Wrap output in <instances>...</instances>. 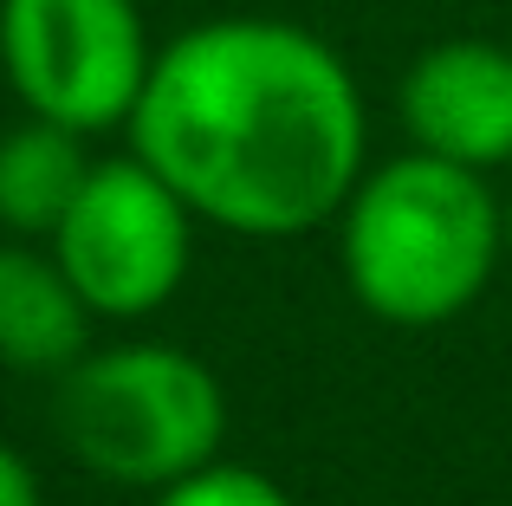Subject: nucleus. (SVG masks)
<instances>
[{
	"mask_svg": "<svg viewBox=\"0 0 512 506\" xmlns=\"http://www.w3.org/2000/svg\"><path fill=\"white\" fill-rule=\"evenodd\" d=\"M130 150L201 221L253 241L312 234L363 176L357 78L292 20H201L156 52Z\"/></svg>",
	"mask_w": 512,
	"mask_h": 506,
	"instance_id": "1",
	"label": "nucleus"
},
{
	"mask_svg": "<svg viewBox=\"0 0 512 506\" xmlns=\"http://www.w3.org/2000/svg\"><path fill=\"white\" fill-rule=\"evenodd\" d=\"M338 260L344 286L383 325H448L487 292L506 253V208L448 156L409 150L383 169H363L344 195Z\"/></svg>",
	"mask_w": 512,
	"mask_h": 506,
	"instance_id": "2",
	"label": "nucleus"
},
{
	"mask_svg": "<svg viewBox=\"0 0 512 506\" xmlns=\"http://www.w3.org/2000/svg\"><path fill=\"white\" fill-rule=\"evenodd\" d=\"M52 416L91 474L117 487H169L221 455L227 396L221 377L175 344H111L65 364Z\"/></svg>",
	"mask_w": 512,
	"mask_h": 506,
	"instance_id": "3",
	"label": "nucleus"
},
{
	"mask_svg": "<svg viewBox=\"0 0 512 506\" xmlns=\"http://www.w3.org/2000/svg\"><path fill=\"white\" fill-rule=\"evenodd\" d=\"M0 65L33 117L91 137L130 124L156 52L137 0H0Z\"/></svg>",
	"mask_w": 512,
	"mask_h": 506,
	"instance_id": "4",
	"label": "nucleus"
},
{
	"mask_svg": "<svg viewBox=\"0 0 512 506\" xmlns=\"http://www.w3.org/2000/svg\"><path fill=\"white\" fill-rule=\"evenodd\" d=\"M188 221L195 208L130 150L91 163L78 202L52 228V260L98 318H150L188 273Z\"/></svg>",
	"mask_w": 512,
	"mask_h": 506,
	"instance_id": "5",
	"label": "nucleus"
},
{
	"mask_svg": "<svg viewBox=\"0 0 512 506\" xmlns=\"http://www.w3.org/2000/svg\"><path fill=\"white\" fill-rule=\"evenodd\" d=\"M402 130L415 150L461 169L512 163V46L500 39H441L402 72Z\"/></svg>",
	"mask_w": 512,
	"mask_h": 506,
	"instance_id": "6",
	"label": "nucleus"
},
{
	"mask_svg": "<svg viewBox=\"0 0 512 506\" xmlns=\"http://www.w3.org/2000/svg\"><path fill=\"white\" fill-rule=\"evenodd\" d=\"M91 305L65 279L52 253L0 247V364L13 370H59L85 357Z\"/></svg>",
	"mask_w": 512,
	"mask_h": 506,
	"instance_id": "7",
	"label": "nucleus"
},
{
	"mask_svg": "<svg viewBox=\"0 0 512 506\" xmlns=\"http://www.w3.org/2000/svg\"><path fill=\"white\" fill-rule=\"evenodd\" d=\"M85 176H91L85 137L52 124V117H26L20 130L0 137V228L52 241V228L85 189Z\"/></svg>",
	"mask_w": 512,
	"mask_h": 506,
	"instance_id": "8",
	"label": "nucleus"
},
{
	"mask_svg": "<svg viewBox=\"0 0 512 506\" xmlns=\"http://www.w3.org/2000/svg\"><path fill=\"white\" fill-rule=\"evenodd\" d=\"M150 506H292V494L273 481V474L214 455V461H201V468H188L182 481L156 487Z\"/></svg>",
	"mask_w": 512,
	"mask_h": 506,
	"instance_id": "9",
	"label": "nucleus"
},
{
	"mask_svg": "<svg viewBox=\"0 0 512 506\" xmlns=\"http://www.w3.org/2000/svg\"><path fill=\"white\" fill-rule=\"evenodd\" d=\"M0 506H46L39 500V474L26 468V455H13L0 442Z\"/></svg>",
	"mask_w": 512,
	"mask_h": 506,
	"instance_id": "10",
	"label": "nucleus"
},
{
	"mask_svg": "<svg viewBox=\"0 0 512 506\" xmlns=\"http://www.w3.org/2000/svg\"><path fill=\"white\" fill-rule=\"evenodd\" d=\"M506 253H512V202H506Z\"/></svg>",
	"mask_w": 512,
	"mask_h": 506,
	"instance_id": "11",
	"label": "nucleus"
}]
</instances>
